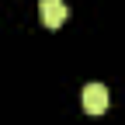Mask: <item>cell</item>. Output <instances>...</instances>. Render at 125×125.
<instances>
[{
    "mask_svg": "<svg viewBox=\"0 0 125 125\" xmlns=\"http://www.w3.org/2000/svg\"><path fill=\"white\" fill-rule=\"evenodd\" d=\"M38 14H42V24L45 28H62L70 18V7L62 0H38Z\"/></svg>",
    "mask_w": 125,
    "mask_h": 125,
    "instance_id": "obj_1",
    "label": "cell"
},
{
    "mask_svg": "<svg viewBox=\"0 0 125 125\" xmlns=\"http://www.w3.org/2000/svg\"><path fill=\"white\" fill-rule=\"evenodd\" d=\"M108 101L111 97H108V87L104 83H87L83 87V108H87V115H94V118L104 115L108 111Z\"/></svg>",
    "mask_w": 125,
    "mask_h": 125,
    "instance_id": "obj_2",
    "label": "cell"
}]
</instances>
